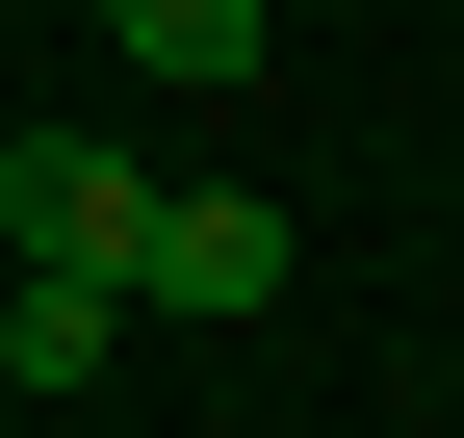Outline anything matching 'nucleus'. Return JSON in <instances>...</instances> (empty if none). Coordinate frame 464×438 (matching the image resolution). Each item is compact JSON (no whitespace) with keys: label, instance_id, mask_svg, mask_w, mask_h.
<instances>
[{"label":"nucleus","instance_id":"2","mask_svg":"<svg viewBox=\"0 0 464 438\" xmlns=\"http://www.w3.org/2000/svg\"><path fill=\"white\" fill-rule=\"evenodd\" d=\"M284 258H310V233H284L258 181H155V258H130V309H284Z\"/></svg>","mask_w":464,"mask_h":438},{"label":"nucleus","instance_id":"3","mask_svg":"<svg viewBox=\"0 0 464 438\" xmlns=\"http://www.w3.org/2000/svg\"><path fill=\"white\" fill-rule=\"evenodd\" d=\"M103 336H130V284H52V258H0V413L103 387Z\"/></svg>","mask_w":464,"mask_h":438},{"label":"nucleus","instance_id":"1","mask_svg":"<svg viewBox=\"0 0 464 438\" xmlns=\"http://www.w3.org/2000/svg\"><path fill=\"white\" fill-rule=\"evenodd\" d=\"M0 258L130 284V258H155V155H103V129H0Z\"/></svg>","mask_w":464,"mask_h":438},{"label":"nucleus","instance_id":"4","mask_svg":"<svg viewBox=\"0 0 464 438\" xmlns=\"http://www.w3.org/2000/svg\"><path fill=\"white\" fill-rule=\"evenodd\" d=\"M103 52H155V78H258V52H284V0H130Z\"/></svg>","mask_w":464,"mask_h":438},{"label":"nucleus","instance_id":"5","mask_svg":"<svg viewBox=\"0 0 464 438\" xmlns=\"http://www.w3.org/2000/svg\"><path fill=\"white\" fill-rule=\"evenodd\" d=\"M78 26H130V0H78Z\"/></svg>","mask_w":464,"mask_h":438}]
</instances>
